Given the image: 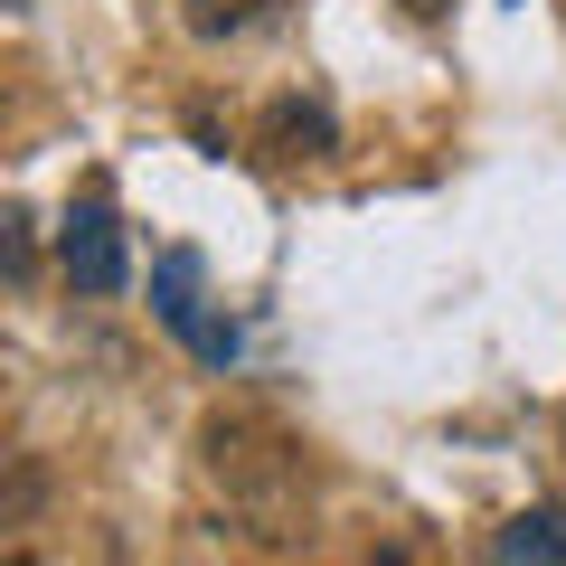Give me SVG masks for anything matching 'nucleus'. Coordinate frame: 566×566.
Masks as SVG:
<instances>
[{
  "mask_svg": "<svg viewBox=\"0 0 566 566\" xmlns=\"http://www.w3.org/2000/svg\"><path fill=\"white\" fill-rule=\"evenodd\" d=\"M199 453L218 472V491L245 510L255 538H293V520H303V444H283L274 424H255V416H218L199 434Z\"/></svg>",
  "mask_w": 566,
  "mask_h": 566,
  "instance_id": "f257e3e1",
  "label": "nucleus"
},
{
  "mask_svg": "<svg viewBox=\"0 0 566 566\" xmlns=\"http://www.w3.org/2000/svg\"><path fill=\"white\" fill-rule=\"evenodd\" d=\"M151 303H161V322L180 331V340L199 349L208 368H227V359H237V331L199 322V255H161V283H151Z\"/></svg>",
  "mask_w": 566,
  "mask_h": 566,
  "instance_id": "f03ea898",
  "label": "nucleus"
},
{
  "mask_svg": "<svg viewBox=\"0 0 566 566\" xmlns=\"http://www.w3.org/2000/svg\"><path fill=\"white\" fill-rule=\"evenodd\" d=\"M66 274H76V293H123V237L104 199H85L66 218Z\"/></svg>",
  "mask_w": 566,
  "mask_h": 566,
  "instance_id": "7ed1b4c3",
  "label": "nucleus"
},
{
  "mask_svg": "<svg viewBox=\"0 0 566 566\" xmlns=\"http://www.w3.org/2000/svg\"><path fill=\"white\" fill-rule=\"evenodd\" d=\"M264 151H274V161H331V151H340V123H331V104H312V95H274V104H264Z\"/></svg>",
  "mask_w": 566,
  "mask_h": 566,
  "instance_id": "20e7f679",
  "label": "nucleus"
},
{
  "mask_svg": "<svg viewBox=\"0 0 566 566\" xmlns=\"http://www.w3.org/2000/svg\"><path fill=\"white\" fill-rule=\"evenodd\" d=\"M501 566H566V510H520V520L491 538Z\"/></svg>",
  "mask_w": 566,
  "mask_h": 566,
  "instance_id": "39448f33",
  "label": "nucleus"
},
{
  "mask_svg": "<svg viewBox=\"0 0 566 566\" xmlns=\"http://www.w3.org/2000/svg\"><path fill=\"white\" fill-rule=\"evenodd\" d=\"M48 491H57V482H48L39 453H10V463H0V528H29L48 510Z\"/></svg>",
  "mask_w": 566,
  "mask_h": 566,
  "instance_id": "423d86ee",
  "label": "nucleus"
},
{
  "mask_svg": "<svg viewBox=\"0 0 566 566\" xmlns=\"http://www.w3.org/2000/svg\"><path fill=\"white\" fill-rule=\"evenodd\" d=\"M255 10H264V0H189V29H199V39H237Z\"/></svg>",
  "mask_w": 566,
  "mask_h": 566,
  "instance_id": "0eeeda50",
  "label": "nucleus"
},
{
  "mask_svg": "<svg viewBox=\"0 0 566 566\" xmlns=\"http://www.w3.org/2000/svg\"><path fill=\"white\" fill-rule=\"evenodd\" d=\"M0 274L29 283V218H20V208H0Z\"/></svg>",
  "mask_w": 566,
  "mask_h": 566,
  "instance_id": "6e6552de",
  "label": "nucleus"
},
{
  "mask_svg": "<svg viewBox=\"0 0 566 566\" xmlns=\"http://www.w3.org/2000/svg\"><path fill=\"white\" fill-rule=\"evenodd\" d=\"M0 114H10V95H0Z\"/></svg>",
  "mask_w": 566,
  "mask_h": 566,
  "instance_id": "1a4fd4ad",
  "label": "nucleus"
},
{
  "mask_svg": "<svg viewBox=\"0 0 566 566\" xmlns=\"http://www.w3.org/2000/svg\"><path fill=\"white\" fill-rule=\"evenodd\" d=\"M387 566H397V557H387Z\"/></svg>",
  "mask_w": 566,
  "mask_h": 566,
  "instance_id": "9d476101",
  "label": "nucleus"
}]
</instances>
